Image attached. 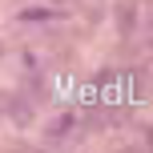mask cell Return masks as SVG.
Instances as JSON below:
<instances>
[{
	"mask_svg": "<svg viewBox=\"0 0 153 153\" xmlns=\"http://www.w3.org/2000/svg\"><path fill=\"white\" fill-rule=\"evenodd\" d=\"M69 129H73V117H56V121L48 125V137L56 141V137H65V133H69Z\"/></svg>",
	"mask_w": 153,
	"mask_h": 153,
	"instance_id": "cell-1",
	"label": "cell"
}]
</instances>
